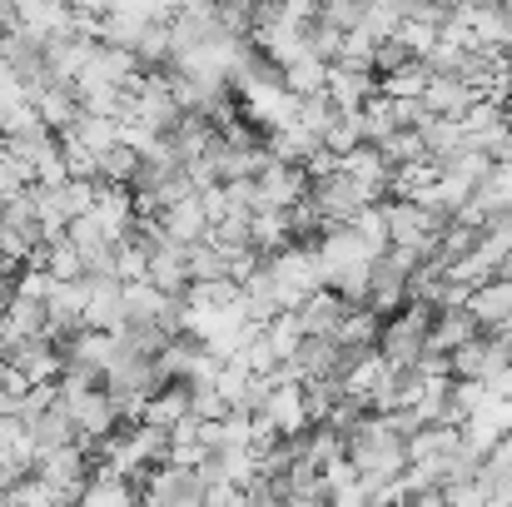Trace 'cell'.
<instances>
[{
    "label": "cell",
    "mask_w": 512,
    "mask_h": 507,
    "mask_svg": "<svg viewBox=\"0 0 512 507\" xmlns=\"http://www.w3.org/2000/svg\"><path fill=\"white\" fill-rule=\"evenodd\" d=\"M388 160H383V150L378 145H368V140H358L353 150H343L339 155V174L343 179H353L368 199H383L388 194Z\"/></svg>",
    "instance_id": "obj_1"
},
{
    "label": "cell",
    "mask_w": 512,
    "mask_h": 507,
    "mask_svg": "<svg viewBox=\"0 0 512 507\" xmlns=\"http://www.w3.org/2000/svg\"><path fill=\"white\" fill-rule=\"evenodd\" d=\"M378 90V75L373 65H353V60H329V75H324V95L339 105V110H358L368 95Z\"/></svg>",
    "instance_id": "obj_2"
},
{
    "label": "cell",
    "mask_w": 512,
    "mask_h": 507,
    "mask_svg": "<svg viewBox=\"0 0 512 507\" xmlns=\"http://www.w3.org/2000/svg\"><path fill=\"white\" fill-rule=\"evenodd\" d=\"M463 309L473 314V324H478V329H498V324L512 314V279L508 274H493V279L473 284V294H468V304H463Z\"/></svg>",
    "instance_id": "obj_3"
},
{
    "label": "cell",
    "mask_w": 512,
    "mask_h": 507,
    "mask_svg": "<svg viewBox=\"0 0 512 507\" xmlns=\"http://www.w3.org/2000/svg\"><path fill=\"white\" fill-rule=\"evenodd\" d=\"M418 100H423V110H428V115H463L478 95H473V85H468L463 75H443V70H433Z\"/></svg>",
    "instance_id": "obj_4"
},
{
    "label": "cell",
    "mask_w": 512,
    "mask_h": 507,
    "mask_svg": "<svg viewBox=\"0 0 512 507\" xmlns=\"http://www.w3.org/2000/svg\"><path fill=\"white\" fill-rule=\"evenodd\" d=\"M428 60H418V55H408V60H398L393 70H378V95H388V100H418L423 95V85H428Z\"/></svg>",
    "instance_id": "obj_5"
},
{
    "label": "cell",
    "mask_w": 512,
    "mask_h": 507,
    "mask_svg": "<svg viewBox=\"0 0 512 507\" xmlns=\"http://www.w3.org/2000/svg\"><path fill=\"white\" fill-rule=\"evenodd\" d=\"M324 75H329V60H319L309 50L279 65V80H284L289 95H324Z\"/></svg>",
    "instance_id": "obj_6"
},
{
    "label": "cell",
    "mask_w": 512,
    "mask_h": 507,
    "mask_svg": "<svg viewBox=\"0 0 512 507\" xmlns=\"http://www.w3.org/2000/svg\"><path fill=\"white\" fill-rule=\"evenodd\" d=\"M503 60H508V70H512V45H508V50H503Z\"/></svg>",
    "instance_id": "obj_7"
},
{
    "label": "cell",
    "mask_w": 512,
    "mask_h": 507,
    "mask_svg": "<svg viewBox=\"0 0 512 507\" xmlns=\"http://www.w3.org/2000/svg\"><path fill=\"white\" fill-rule=\"evenodd\" d=\"M503 115H508V125H512V100H508V105H503Z\"/></svg>",
    "instance_id": "obj_8"
}]
</instances>
